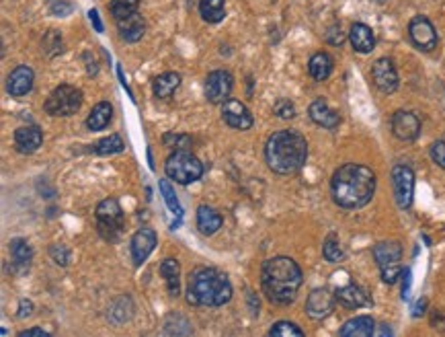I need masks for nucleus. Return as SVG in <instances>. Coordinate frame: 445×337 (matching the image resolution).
<instances>
[{"label": "nucleus", "instance_id": "nucleus-31", "mask_svg": "<svg viewBox=\"0 0 445 337\" xmlns=\"http://www.w3.org/2000/svg\"><path fill=\"white\" fill-rule=\"evenodd\" d=\"M199 13L204 21L215 25L226 17V0H199Z\"/></svg>", "mask_w": 445, "mask_h": 337}, {"label": "nucleus", "instance_id": "nucleus-25", "mask_svg": "<svg viewBox=\"0 0 445 337\" xmlns=\"http://www.w3.org/2000/svg\"><path fill=\"white\" fill-rule=\"evenodd\" d=\"M224 225V218L220 212H215L210 206H201L197 210V226H199V232L206 234V237H211L215 234L220 228Z\"/></svg>", "mask_w": 445, "mask_h": 337}, {"label": "nucleus", "instance_id": "nucleus-37", "mask_svg": "<svg viewBox=\"0 0 445 337\" xmlns=\"http://www.w3.org/2000/svg\"><path fill=\"white\" fill-rule=\"evenodd\" d=\"M273 113L277 117H281V119H291V117H295V107H293V103L289 99H279L273 105Z\"/></svg>", "mask_w": 445, "mask_h": 337}, {"label": "nucleus", "instance_id": "nucleus-30", "mask_svg": "<svg viewBox=\"0 0 445 337\" xmlns=\"http://www.w3.org/2000/svg\"><path fill=\"white\" fill-rule=\"evenodd\" d=\"M109 319L115 323V325H121L126 321H130L131 315H133V303H131L130 296H119L111 303L109 307Z\"/></svg>", "mask_w": 445, "mask_h": 337}, {"label": "nucleus", "instance_id": "nucleus-42", "mask_svg": "<svg viewBox=\"0 0 445 337\" xmlns=\"http://www.w3.org/2000/svg\"><path fill=\"white\" fill-rule=\"evenodd\" d=\"M50 333L48 331H44V329H39V327H33V329H25V331H21L19 337H48Z\"/></svg>", "mask_w": 445, "mask_h": 337}, {"label": "nucleus", "instance_id": "nucleus-11", "mask_svg": "<svg viewBox=\"0 0 445 337\" xmlns=\"http://www.w3.org/2000/svg\"><path fill=\"white\" fill-rule=\"evenodd\" d=\"M232 86H234V81H232V74L226 72V70H213L208 74L206 79V99L213 103V105H220V103H226L230 93H232Z\"/></svg>", "mask_w": 445, "mask_h": 337}, {"label": "nucleus", "instance_id": "nucleus-27", "mask_svg": "<svg viewBox=\"0 0 445 337\" xmlns=\"http://www.w3.org/2000/svg\"><path fill=\"white\" fill-rule=\"evenodd\" d=\"M179 86H181V77L177 72H162L152 81V88H154V95L158 99L171 97Z\"/></svg>", "mask_w": 445, "mask_h": 337}, {"label": "nucleus", "instance_id": "nucleus-10", "mask_svg": "<svg viewBox=\"0 0 445 337\" xmlns=\"http://www.w3.org/2000/svg\"><path fill=\"white\" fill-rule=\"evenodd\" d=\"M409 35H411V41L415 44V48H419L420 52H433L439 41L437 31L427 17H415L409 23Z\"/></svg>", "mask_w": 445, "mask_h": 337}, {"label": "nucleus", "instance_id": "nucleus-3", "mask_svg": "<svg viewBox=\"0 0 445 337\" xmlns=\"http://www.w3.org/2000/svg\"><path fill=\"white\" fill-rule=\"evenodd\" d=\"M306 159H308V142L298 132L291 130L275 132L265 144V161L277 175L298 173L306 165Z\"/></svg>", "mask_w": 445, "mask_h": 337}, {"label": "nucleus", "instance_id": "nucleus-1", "mask_svg": "<svg viewBox=\"0 0 445 337\" xmlns=\"http://www.w3.org/2000/svg\"><path fill=\"white\" fill-rule=\"evenodd\" d=\"M335 204L345 210H359L371 201L376 194V173L366 165L347 163L335 171L331 181Z\"/></svg>", "mask_w": 445, "mask_h": 337}, {"label": "nucleus", "instance_id": "nucleus-28", "mask_svg": "<svg viewBox=\"0 0 445 337\" xmlns=\"http://www.w3.org/2000/svg\"><path fill=\"white\" fill-rule=\"evenodd\" d=\"M308 72L318 83L326 81L331 77V72H333V58L324 54V52H318L308 62Z\"/></svg>", "mask_w": 445, "mask_h": 337}, {"label": "nucleus", "instance_id": "nucleus-41", "mask_svg": "<svg viewBox=\"0 0 445 337\" xmlns=\"http://www.w3.org/2000/svg\"><path fill=\"white\" fill-rule=\"evenodd\" d=\"M326 39H328V44H333V46H340L343 41H345V35H343V31L340 27H331L328 29V33H326Z\"/></svg>", "mask_w": 445, "mask_h": 337}, {"label": "nucleus", "instance_id": "nucleus-9", "mask_svg": "<svg viewBox=\"0 0 445 337\" xmlns=\"http://www.w3.org/2000/svg\"><path fill=\"white\" fill-rule=\"evenodd\" d=\"M392 187L398 208L409 210L415 194V171L406 165H396L392 168Z\"/></svg>", "mask_w": 445, "mask_h": 337}, {"label": "nucleus", "instance_id": "nucleus-19", "mask_svg": "<svg viewBox=\"0 0 445 337\" xmlns=\"http://www.w3.org/2000/svg\"><path fill=\"white\" fill-rule=\"evenodd\" d=\"M35 74L29 66H17L11 74H8V83L6 88L13 97H25L27 93L33 88Z\"/></svg>", "mask_w": 445, "mask_h": 337}, {"label": "nucleus", "instance_id": "nucleus-22", "mask_svg": "<svg viewBox=\"0 0 445 337\" xmlns=\"http://www.w3.org/2000/svg\"><path fill=\"white\" fill-rule=\"evenodd\" d=\"M8 249H11V257H13V267H15L19 274L27 272V270H29V263H31V259H33V249H31L29 241H27V239H21V237L11 239Z\"/></svg>", "mask_w": 445, "mask_h": 337}, {"label": "nucleus", "instance_id": "nucleus-29", "mask_svg": "<svg viewBox=\"0 0 445 337\" xmlns=\"http://www.w3.org/2000/svg\"><path fill=\"white\" fill-rule=\"evenodd\" d=\"M111 117H113L111 103H107V101L97 103L93 107V112L88 113V117H86V126H88V130H95V132L105 130L107 126H109V121H111Z\"/></svg>", "mask_w": 445, "mask_h": 337}, {"label": "nucleus", "instance_id": "nucleus-6", "mask_svg": "<svg viewBox=\"0 0 445 337\" xmlns=\"http://www.w3.org/2000/svg\"><path fill=\"white\" fill-rule=\"evenodd\" d=\"M80 105H82V93L79 88L70 84H60L46 99L44 112L52 117H68L79 112Z\"/></svg>", "mask_w": 445, "mask_h": 337}, {"label": "nucleus", "instance_id": "nucleus-39", "mask_svg": "<svg viewBox=\"0 0 445 337\" xmlns=\"http://www.w3.org/2000/svg\"><path fill=\"white\" fill-rule=\"evenodd\" d=\"M431 159H433L439 167L445 168V142L444 140L433 142V146H431Z\"/></svg>", "mask_w": 445, "mask_h": 337}, {"label": "nucleus", "instance_id": "nucleus-12", "mask_svg": "<svg viewBox=\"0 0 445 337\" xmlns=\"http://www.w3.org/2000/svg\"><path fill=\"white\" fill-rule=\"evenodd\" d=\"M335 305H337V292H333L331 288H316L306 300V312L308 317L320 321L333 312Z\"/></svg>", "mask_w": 445, "mask_h": 337}, {"label": "nucleus", "instance_id": "nucleus-24", "mask_svg": "<svg viewBox=\"0 0 445 337\" xmlns=\"http://www.w3.org/2000/svg\"><path fill=\"white\" fill-rule=\"evenodd\" d=\"M376 333V323L371 317H355L351 321H347L343 327H340L339 336L340 337H369Z\"/></svg>", "mask_w": 445, "mask_h": 337}, {"label": "nucleus", "instance_id": "nucleus-5", "mask_svg": "<svg viewBox=\"0 0 445 337\" xmlns=\"http://www.w3.org/2000/svg\"><path fill=\"white\" fill-rule=\"evenodd\" d=\"M164 173L171 181L181 183V185H191L201 179L204 175V165L197 157H193L187 150H175L164 165Z\"/></svg>", "mask_w": 445, "mask_h": 337}, {"label": "nucleus", "instance_id": "nucleus-13", "mask_svg": "<svg viewBox=\"0 0 445 337\" xmlns=\"http://www.w3.org/2000/svg\"><path fill=\"white\" fill-rule=\"evenodd\" d=\"M392 126L394 136L402 142H413L419 138L420 134V119L413 112L406 110H398L392 115Z\"/></svg>", "mask_w": 445, "mask_h": 337}, {"label": "nucleus", "instance_id": "nucleus-44", "mask_svg": "<svg viewBox=\"0 0 445 337\" xmlns=\"http://www.w3.org/2000/svg\"><path fill=\"white\" fill-rule=\"evenodd\" d=\"M88 17H91V21L95 23V29L101 33V31H103V23H101V19H99V11H95V8H93V11L88 13Z\"/></svg>", "mask_w": 445, "mask_h": 337}, {"label": "nucleus", "instance_id": "nucleus-45", "mask_svg": "<svg viewBox=\"0 0 445 337\" xmlns=\"http://www.w3.org/2000/svg\"><path fill=\"white\" fill-rule=\"evenodd\" d=\"M409 284H411V272L404 270V272H402V296H404V298H406V294H409Z\"/></svg>", "mask_w": 445, "mask_h": 337}, {"label": "nucleus", "instance_id": "nucleus-23", "mask_svg": "<svg viewBox=\"0 0 445 337\" xmlns=\"http://www.w3.org/2000/svg\"><path fill=\"white\" fill-rule=\"evenodd\" d=\"M117 27H119L121 39H126L128 44H135V41H140V39L144 37V33H146V21H144L138 13H133L130 17L117 21Z\"/></svg>", "mask_w": 445, "mask_h": 337}, {"label": "nucleus", "instance_id": "nucleus-15", "mask_svg": "<svg viewBox=\"0 0 445 337\" xmlns=\"http://www.w3.org/2000/svg\"><path fill=\"white\" fill-rule=\"evenodd\" d=\"M222 119L232 130H251L253 124H255V119H253L251 112L246 110V105L236 101V99H228L226 103H222Z\"/></svg>", "mask_w": 445, "mask_h": 337}, {"label": "nucleus", "instance_id": "nucleus-20", "mask_svg": "<svg viewBox=\"0 0 445 337\" xmlns=\"http://www.w3.org/2000/svg\"><path fill=\"white\" fill-rule=\"evenodd\" d=\"M308 115H310V119L318 124V126H322V128H326V130H335V128H339L340 124V115L335 110H331L328 107V103L324 101V99H316L314 103H310V107H308Z\"/></svg>", "mask_w": 445, "mask_h": 337}, {"label": "nucleus", "instance_id": "nucleus-4", "mask_svg": "<svg viewBox=\"0 0 445 337\" xmlns=\"http://www.w3.org/2000/svg\"><path fill=\"white\" fill-rule=\"evenodd\" d=\"M232 298V284L228 276L215 267H197L189 274L187 303L193 307H224Z\"/></svg>", "mask_w": 445, "mask_h": 337}, {"label": "nucleus", "instance_id": "nucleus-35", "mask_svg": "<svg viewBox=\"0 0 445 337\" xmlns=\"http://www.w3.org/2000/svg\"><path fill=\"white\" fill-rule=\"evenodd\" d=\"M269 336L271 337H304V331L291 323V321H279L275 323L271 329H269Z\"/></svg>", "mask_w": 445, "mask_h": 337}, {"label": "nucleus", "instance_id": "nucleus-34", "mask_svg": "<svg viewBox=\"0 0 445 337\" xmlns=\"http://www.w3.org/2000/svg\"><path fill=\"white\" fill-rule=\"evenodd\" d=\"M124 148H126V144L121 140V136H119V134H111V136H107V138H103L101 142H97L95 152H97V154H117V152H121Z\"/></svg>", "mask_w": 445, "mask_h": 337}, {"label": "nucleus", "instance_id": "nucleus-7", "mask_svg": "<svg viewBox=\"0 0 445 337\" xmlns=\"http://www.w3.org/2000/svg\"><path fill=\"white\" fill-rule=\"evenodd\" d=\"M95 218H97V228H99L103 239L111 241V243L119 239L121 226H124V210H121L117 199H113V197L103 199L97 206Z\"/></svg>", "mask_w": 445, "mask_h": 337}, {"label": "nucleus", "instance_id": "nucleus-46", "mask_svg": "<svg viewBox=\"0 0 445 337\" xmlns=\"http://www.w3.org/2000/svg\"><path fill=\"white\" fill-rule=\"evenodd\" d=\"M376 333H380V336H392V331L388 329V327H382L380 331H376Z\"/></svg>", "mask_w": 445, "mask_h": 337}, {"label": "nucleus", "instance_id": "nucleus-8", "mask_svg": "<svg viewBox=\"0 0 445 337\" xmlns=\"http://www.w3.org/2000/svg\"><path fill=\"white\" fill-rule=\"evenodd\" d=\"M373 259L382 272V280L386 284H394L398 276H402L400 259H402V247L396 241H382L373 247Z\"/></svg>", "mask_w": 445, "mask_h": 337}, {"label": "nucleus", "instance_id": "nucleus-14", "mask_svg": "<svg viewBox=\"0 0 445 337\" xmlns=\"http://www.w3.org/2000/svg\"><path fill=\"white\" fill-rule=\"evenodd\" d=\"M371 79H373V84L386 95H392L398 88V72H396V66L390 58H380L373 62Z\"/></svg>", "mask_w": 445, "mask_h": 337}, {"label": "nucleus", "instance_id": "nucleus-18", "mask_svg": "<svg viewBox=\"0 0 445 337\" xmlns=\"http://www.w3.org/2000/svg\"><path fill=\"white\" fill-rule=\"evenodd\" d=\"M337 303L343 305L345 309L353 310L361 309V307L369 305L371 298H369V294H367L361 286H357V284H347V286H343V288L337 290Z\"/></svg>", "mask_w": 445, "mask_h": 337}, {"label": "nucleus", "instance_id": "nucleus-36", "mask_svg": "<svg viewBox=\"0 0 445 337\" xmlns=\"http://www.w3.org/2000/svg\"><path fill=\"white\" fill-rule=\"evenodd\" d=\"M160 190H162V197H164V201L168 204V208H171L175 214H179V216H181V206H179V199H177L175 192H173V187H171V183H168L166 179H162V181H160Z\"/></svg>", "mask_w": 445, "mask_h": 337}, {"label": "nucleus", "instance_id": "nucleus-21", "mask_svg": "<svg viewBox=\"0 0 445 337\" xmlns=\"http://www.w3.org/2000/svg\"><path fill=\"white\" fill-rule=\"evenodd\" d=\"M349 39L355 52L359 54H369L376 48V37L373 31L367 27L366 23H353L351 31H349Z\"/></svg>", "mask_w": 445, "mask_h": 337}, {"label": "nucleus", "instance_id": "nucleus-17", "mask_svg": "<svg viewBox=\"0 0 445 337\" xmlns=\"http://www.w3.org/2000/svg\"><path fill=\"white\" fill-rule=\"evenodd\" d=\"M44 144V132L37 126H21L15 132V148L21 154H31Z\"/></svg>", "mask_w": 445, "mask_h": 337}, {"label": "nucleus", "instance_id": "nucleus-32", "mask_svg": "<svg viewBox=\"0 0 445 337\" xmlns=\"http://www.w3.org/2000/svg\"><path fill=\"white\" fill-rule=\"evenodd\" d=\"M138 6H140V0H111V4H109L115 21H121L133 13H138Z\"/></svg>", "mask_w": 445, "mask_h": 337}, {"label": "nucleus", "instance_id": "nucleus-16", "mask_svg": "<svg viewBox=\"0 0 445 337\" xmlns=\"http://www.w3.org/2000/svg\"><path fill=\"white\" fill-rule=\"evenodd\" d=\"M157 232L152 228H140L133 237H131V257H133V263L135 265H142L148 255L154 251L157 247Z\"/></svg>", "mask_w": 445, "mask_h": 337}, {"label": "nucleus", "instance_id": "nucleus-2", "mask_svg": "<svg viewBox=\"0 0 445 337\" xmlns=\"http://www.w3.org/2000/svg\"><path fill=\"white\" fill-rule=\"evenodd\" d=\"M304 282L300 265L291 257H271L263 263L261 286L265 296L273 305H291L298 296V290Z\"/></svg>", "mask_w": 445, "mask_h": 337}, {"label": "nucleus", "instance_id": "nucleus-43", "mask_svg": "<svg viewBox=\"0 0 445 337\" xmlns=\"http://www.w3.org/2000/svg\"><path fill=\"white\" fill-rule=\"evenodd\" d=\"M33 315V303L31 300H21V310H19V317L25 319V317H31Z\"/></svg>", "mask_w": 445, "mask_h": 337}, {"label": "nucleus", "instance_id": "nucleus-40", "mask_svg": "<svg viewBox=\"0 0 445 337\" xmlns=\"http://www.w3.org/2000/svg\"><path fill=\"white\" fill-rule=\"evenodd\" d=\"M50 11H52L53 15H62L64 17V15H68L72 11V4L68 0H55V2H52Z\"/></svg>", "mask_w": 445, "mask_h": 337}, {"label": "nucleus", "instance_id": "nucleus-33", "mask_svg": "<svg viewBox=\"0 0 445 337\" xmlns=\"http://www.w3.org/2000/svg\"><path fill=\"white\" fill-rule=\"evenodd\" d=\"M322 255H324V259L331 261V263H339V261L345 259V251H343V247H340V241L337 234H328V237H326V241H324V245H322Z\"/></svg>", "mask_w": 445, "mask_h": 337}, {"label": "nucleus", "instance_id": "nucleus-38", "mask_svg": "<svg viewBox=\"0 0 445 337\" xmlns=\"http://www.w3.org/2000/svg\"><path fill=\"white\" fill-rule=\"evenodd\" d=\"M50 255H52V259L58 265H68L70 253H68V249L64 245H53L52 249H50Z\"/></svg>", "mask_w": 445, "mask_h": 337}, {"label": "nucleus", "instance_id": "nucleus-26", "mask_svg": "<svg viewBox=\"0 0 445 337\" xmlns=\"http://www.w3.org/2000/svg\"><path fill=\"white\" fill-rule=\"evenodd\" d=\"M160 274L168 286L171 296H179V292H181V265H179V261L173 259V257H166L160 263Z\"/></svg>", "mask_w": 445, "mask_h": 337}]
</instances>
